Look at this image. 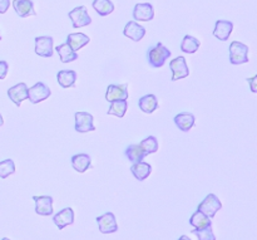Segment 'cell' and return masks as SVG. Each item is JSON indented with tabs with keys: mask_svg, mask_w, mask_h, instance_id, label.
<instances>
[{
	"mask_svg": "<svg viewBox=\"0 0 257 240\" xmlns=\"http://www.w3.org/2000/svg\"><path fill=\"white\" fill-rule=\"evenodd\" d=\"M230 62L232 64H245L248 62V47L243 43L232 42L230 44Z\"/></svg>",
	"mask_w": 257,
	"mask_h": 240,
	"instance_id": "2",
	"label": "cell"
},
{
	"mask_svg": "<svg viewBox=\"0 0 257 240\" xmlns=\"http://www.w3.org/2000/svg\"><path fill=\"white\" fill-rule=\"evenodd\" d=\"M35 53L39 57L50 58L54 54L53 50V38L52 37H37L35 38Z\"/></svg>",
	"mask_w": 257,
	"mask_h": 240,
	"instance_id": "10",
	"label": "cell"
},
{
	"mask_svg": "<svg viewBox=\"0 0 257 240\" xmlns=\"http://www.w3.org/2000/svg\"><path fill=\"white\" fill-rule=\"evenodd\" d=\"M55 50H57V53L59 54L60 60H62L63 63H70L73 62V60L78 59V53L74 52L67 43L58 45Z\"/></svg>",
	"mask_w": 257,
	"mask_h": 240,
	"instance_id": "25",
	"label": "cell"
},
{
	"mask_svg": "<svg viewBox=\"0 0 257 240\" xmlns=\"http://www.w3.org/2000/svg\"><path fill=\"white\" fill-rule=\"evenodd\" d=\"M173 121H175L176 126H177L181 131H183V132H188V131H190L196 123L195 116H193L192 113H186V112L178 113Z\"/></svg>",
	"mask_w": 257,
	"mask_h": 240,
	"instance_id": "19",
	"label": "cell"
},
{
	"mask_svg": "<svg viewBox=\"0 0 257 240\" xmlns=\"http://www.w3.org/2000/svg\"><path fill=\"white\" fill-rule=\"evenodd\" d=\"M8 97L10 98V101H13L14 105H17V107H20L23 101H25L28 98V87L24 82H20L18 85L13 86L8 90Z\"/></svg>",
	"mask_w": 257,
	"mask_h": 240,
	"instance_id": "11",
	"label": "cell"
},
{
	"mask_svg": "<svg viewBox=\"0 0 257 240\" xmlns=\"http://www.w3.org/2000/svg\"><path fill=\"white\" fill-rule=\"evenodd\" d=\"M256 79H257V75H253L252 78H248V79H247V82L250 83L251 91H252L253 93H256V92H257V91H256V87H255V82H256Z\"/></svg>",
	"mask_w": 257,
	"mask_h": 240,
	"instance_id": "35",
	"label": "cell"
},
{
	"mask_svg": "<svg viewBox=\"0 0 257 240\" xmlns=\"http://www.w3.org/2000/svg\"><path fill=\"white\" fill-rule=\"evenodd\" d=\"M93 9L100 17H107L114 12V4L110 0H93Z\"/></svg>",
	"mask_w": 257,
	"mask_h": 240,
	"instance_id": "26",
	"label": "cell"
},
{
	"mask_svg": "<svg viewBox=\"0 0 257 240\" xmlns=\"http://www.w3.org/2000/svg\"><path fill=\"white\" fill-rule=\"evenodd\" d=\"M170 68L172 70V81L182 79V78L188 77V74H190V69H188L185 57H177L171 60Z\"/></svg>",
	"mask_w": 257,
	"mask_h": 240,
	"instance_id": "8",
	"label": "cell"
},
{
	"mask_svg": "<svg viewBox=\"0 0 257 240\" xmlns=\"http://www.w3.org/2000/svg\"><path fill=\"white\" fill-rule=\"evenodd\" d=\"M35 201V213L38 215L49 216L53 214V198L52 196H33Z\"/></svg>",
	"mask_w": 257,
	"mask_h": 240,
	"instance_id": "12",
	"label": "cell"
},
{
	"mask_svg": "<svg viewBox=\"0 0 257 240\" xmlns=\"http://www.w3.org/2000/svg\"><path fill=\"white\" fill-rule=\"evenodd\" d=\"M123 34H124L127 38H130V39L135 40V42H140V40H142L143 38H145L146 29L145 27L138 24L137 22L131 20V22H128L127 25L124 27Z\"/></svg>",
	"mask_w": 257,
	"mask_h": 240,
	"instance_id": "15",
	"label": "cell"
},
{
	"mask_svg": "<svg viewBox=\"0 0 257 240\" xmlns=\"http://www.w3.org/2000/svg\"><path fill=\"white\" fill-rule=\"evenodd\" d=\"M0 40H2V35H0Z\"/></svg>",
	"mask_w": 257,
	"mask_h": 240,
	"instance_id": "39",
	"label": "cell"
},
{
	"mask_svg": "<svg viewBox=\"0 0 257 240\" xmlns=\"http://www.w3.org/2000/svg\"><path fill=\"white\" fill-rule=\"evenodd\" d=\"M15 174V164L12 158H8L0 163V178L7 179L10 175Z\"/></svg>",
	"mask_w": 257,
	"mask_h": 240,
	"instance_id": "31",
	"label": "cell"
},
{
	"mask_svg": "<svg viewBox=\"0 0 257 240\" xmlns=\"http://www.w3.org/2000/svg\"><path fill=\"white\" fill-rule=\"evenodd\" d=\"M131 171H132L133 176L137 179L138 181H145L148 176L152 173V166L147 163H137L133 164L132 168H131Z\"/></svg>",
	"mask_w": 257,
	"mask_h": 240,
	"instance_id": "22",
	"label": "cell"
},
{
	"mask_svg": "<svg viewBox=\"0 0 257 240\" xmlns=\"http://www.w3.org/2000/svg\"><path fill=\"white\" fill-rule=\"evenodd\" d=\"M221 208H222V203L220 201V199H218L215 194H208V195L203 199L202 203L198 205L197 210L205 214V215L208 216L210 219H212L213 216L217 214V211L221 210Z\"/></svg>",
	"mask_w": 257,
	"mask_h": 240,
	"instance_id": "3",
	"label": "cell"
},
{
	"mask_svg": "<svg viewBox=\"0 0 257 240\" xmlns=\"http://www.w3.org/2000/svg\"><path fill=\"white\" fill-rule=\"evenodd\" d=\"M233 30V23L230 20H217L215 25V30H213V35L217 38L218 40H226L230 38L231 33Z\"/></svg>",
	"mask_w": 257,
	"mask_h": 240,
	"instance_id": "17",
	"label": "cell"
},
{
	"mask_svg": "<svg viewBox=\"0 0 257 240\" xmlns=\"http://www.w3.org/2000/svg\"><path fill=\"white\" fill-rule=\"evenodd\" d=\"M50 95H52V91H50V88L43 82H38L37 85H34L33 87L28 88V100H29L33 105L43 102V101H45L47 98H49Z\"/></svg>",
	"mask_w": 257,
	"mask_h": 240,
	"instance_id": "5",
	"label": "cell"
},
{
	"mask_svg": "<svg viewBox=\"0 0 257 240\" xmlns=\"http://www.w3.org/2000/svg\"><path fill=\"white\" fill-rule=\"evenodd\" d=\"M178 240H191L190 238H188V236L187 235H182V236H181V238L180 239H178Z\"/></svg>",
	"mask_w": 257,
	"mask_h": 240,
	"instance_id": "36",
	"label": "cell"
},
{
	"mask_svg": "<svg viewBox=\"0 0 257 240\" xmlns=\"http://www.w3.org/2000/svg\"><path fill=\"white\" fill-rule=\"evenodd\" d=\"M125 156H127L128 160L131 161L132 164H137V163H142L145 160V157L147 155L145 153V151L141 148L140 145H130L124 151Z\"/></svg>",
	"mask_w": 257,
	"mask_h": 240,
	"instance_id": "24",
	"label": "cell"
},
{
	"mask_svg": "<svg viewBox=\"0 0 257 240\" xmlns=\"http://www.w3.org/2000/svg\"><path fill=\"white\" fill-rule=\"evenodd\" d=\"M128 87L127 85H109L105 93V100L107 102L113 101L128 100Z\"/></svg>",
	"mask_w": 257,
	"mask_h": 240,
	"instance_id": "13",
	"label": "cell"
},
{
	"mask_svg": "<svg viewBox=\"0 0 257 240\" xmlns=\"http://www.w3.org/2000/svg\"><path fill=\"white\" fill-rule=\"evenodd\" d=\"M141 146L143 151H145L146 155H151V153H155L158 151V141L155 136H148L147 138L142 141L141 143H138Z\"/></svg>",
	"mask_w": 257,
	"mask_h": 240,
	"instance_id": "30",
	"label": "cell"
},
{
	"mask_svg": "<svg viewBox=\"0 0 257 240\" xmlns=\"http://www.w3.org/2000/svg\"><path fill=\"white\" fill-rule=\"evenodd\" d=\"M133 18L137 22H150L155 18V10L150 3H140L133 8Z\"/></svg>",
	"mask_w": 257,
	"mask_h": 240,
	"instance_id": "9",
	"label": "cell"
},
{
	"mask_svg": "<svg viewBox=\"0 0 257 240\" xmlns=\"http://www.w3.org/2000/svg\"><path fill=\"white\" fill-rule=\"evenodd\" d=\"M2 240H10V239H8V238H3Z\"/></svg>",
	"mask_w": 257,
	"mask_h": 240,
	"instance_id": "38",
	"label": "cell"
},
{
	"mask_svg": "<svg viewBox=\"0 0 257 240\" xmlns=\"http://www.w3.org/2000/svg\"><path fill=\"white\" fill-rule=\"evenodd\" d=\"M200 45L201 42L197 38L192 37V35H185L182 43H181V50L188 53V54H193V53L197 52Z\"/></svg>",
	"mask_w": 257,
	"mask_h": 240,
	"instance_id": "27",
	"label": "cell"
},
{
	"mask_svg": "<svg viewBox=\"0 0 257 240\" xmlns=\"http://www.w3.org/2000/svg\"><path fill=\"white\" fill-rule=\"evenodd\" d=\"M57 79H58V83L60 85V87L63 88L74 87L75 82H77V73L72 69L59 70L57 74Z\"/></svg>",
	"mask_w": 257,
	"mask_h": 240,
	"instance_id": "20",
	"label": "cell"
},
{
	"mask_svg": "<svg viewBox=\"0 0 257 240\" xmlns=\"http://www.w3.org/2000/svg\"><path fill=\"white\" fill-rule=\"evenodd\" d=\"M192 233L197 236L198 240H216V235L212 231V225L201 229H193Z\"/></svg>",
	"mask_w": 257,
	"mask_h": 240,
	"instance_id": "32",
	"label": "cell"
},
{
	"mask_svg": "<svg viewBox=\"0 0 257 240\" xmlns=\"http://www.w3.org/2000/svg\"><path fill=\"white\" fill-rule=\"evenodd\" d=\"M53 221H54V224L58 226L59 230H63L65 226L72 225L74 223V211H73L72 208L63 209V210L58 211L55 214Z\"/></svg>",
	"mask_w": 257,
	"mask_h": 240,
	"instance_id": "14",
	"label": "cell"
},
{
	"mask_svg": "<svg viewBox=\"0 0 257 240\" xmlns=\"http://www.w3.org/2000/svg\"><path fill=\"white\" fill-rule=\"evenodd\" d=\"M190 224L195 229H201V228H205V226L212 225V221H211V219L208 218V216H206L205 214L197 210L193 213L192 216H191Z\"/></svg>",
	"mask_w": 257,
	"mask_h": 240,
	"instance_id": "29",
	"label": "cell"
},
{
	"mask_svg": "<svg viewBox=\"0 0 257 240\" xmlns=\"http://www.w3.org/2000/svg\"><path fill=\"white\" fill-rule=\"evenodd\" d=\"M68 17L72 20L73 28L78 29V28L87 27L92 23V18L88 14V9L84 7V5H80V7L74 8L73 10H70L68 13Z\"/></svg>",
	"mask_w": 257,
	"mask_h": 240,
	"instance_id": "4",
	"label": "cell"
},
{
	"mask_svg": "<svg viewBox=\"0 0 257 240\" xmlns=\"http://www.w3.org/2000/svg\"><path fill=\"white\" fill-rule=\"evenodd\" d=\"M171 57V50L166 48L162 43H157L155 47L148 50V62L153 68H161L165 65L166 60Z\"/></svg>",
	"mask_w": 257,
	"mask_h": 240,
	"instance_id": "1",
	"label": "cell"
},
{
	"mask_svg": "<svg viewBox=\"0 0 257 240\" xmlns=\"http://www.w3.org/2000/svg\"><path fill=\"white\" fill-rule=\"evenodd\" d=\"M128 108V102L127 100H119V101H113L110 102L109 110L107 111V113L109 116H117L118 118L124 117L125 112H127Z\"/></svg>",
	"mask_w": 257,
	"mask_h": 240,
	"instance_id": "28",
	"label": "cell"
},
{
	"mask_svg": "<svg viewBox=\"0 0 257 240\" xmlns=\"http://www.w3.org/2000/svg\"><path fill=\"white\" fill-rule=\"evenodd\" d=\"M72 166L75 171L83 174L92 168V158L87 153H77L72 157Z\"/></svg>",
	"mask_w": 257,
	"mask_h": 240,
	"instance_id": "18",
	"label": "cell"
},
{
	"mask_svg": "<svg viewBox=\"0 0 257 240\" xmlns=\"http://www.w3.org/2000/svg\"><path fill=\"white\" fill-rule=\"evenodd\" d=\"M10 7V0H0V14H5Z\"/></svg>",
	"mask_w": 257,
	"mask_h": 240,
	"instance_id": "34",
	"label": "cell"
},
{
	"mask_svg": "<svg viewBox=\"0 0 257 240\" xmlns=\"http://www.w3.org/2000/svg\"><path fill=\"white\" fill-rule=\"evenodd\" d=\"M138 106H140L141 111L145 113H153L158 108V100L155 95H147L143 96L138 101Z\"/></svg>",
	"mask_w": 257,
	"mask_h": 240,
	"instance_id": "23",
	"label": "cell"
},
{
	"mask_svg": "<svg viewBox=\"0 0 257 240\" xmlns=\"http://www.w3.org/2000/svg\"><path fill=\"white\" fill-rule=\"evenodd\" d=\"M75 131L79 133H87L95 131L94 125H93V116L87 112H77L75 113Z\"/></svg>",
	"mask_w": 257,
	"mask_h": 240,
	"instance_id": "7",
	"label": "cell"
},
{
	"mask_svg": "<svg viewBox=\"0 0 257 240\" xmlns=\"http://www.w3.org/2000/svg\"><path fill=\"white\" fill-rule=\"evenodd\" d=\"M98 226H99V231L103 234H112L118 231V224L115 220L114 214L108 211V213L103 214V215L98 216L95 219Z\"/></svg>",
	"mask_w": 257,
	"mask_h": 240,
	"instance_id": "6",
	"label": "cell"
},
{
	"mask_svg": "<svg viewBox=\"0 0 257 240\" xmlns=\"http://www.w3.org/2000/svg\"><path fill=\"white\" fill-rule=\"evenodd\" d=\"M13 7L20 18L37 15V12L34 10V3L32 0H13Z\"/></svg>",
	"mask_w": 257,
	"mask_h": 240,
	"instance_id": "16",
	"label": "cell"
},
{
	"mask_svg": "<svg viewBox=\"0 0 257 240\" xmlns=\"http://www.w3.org/2000/svg\"><path fill=\"white\" fill-rule=\"evenodd\" d=\"M89 42L90 38L88 37V35L83 34V33H72V34L68 35L67 38V44H69V47L72 48L74 52L79 50L80 48L87 45Z\"/></svg>",
	"mask_w": 257,
	"mask_h": 240,
	"instance_id": "21",
	"label": "cell"
},
{
	"mask_svg": "<svg viewBox=\"0 0 257 240\" xmlns=\"http://www.w3.org/2000/svg\"><path fill=\"white\" fill-rule=\"evenodd\" d=\"M3 125H4V120H3V116L2 113H0V127H2Z\"/></svg>",
	"mask_w": 257,
	"mask_h": 240,
	"instance_id": "37",
	"label": "cell"
},
{
	"mask_svg": "<svg viewBox=\"0 0 257 240\" xmlns=\"http://www.w3.org/2000/svg\"><path fill=\"white\" fill-rule=\"evenodd\" d=\"M8 70H9V65L5 60H0V81L5 79L8 74Z\"/></svg>",
	"mask_w": 257,
	"mask_h": 240,
	"instance_id": "33",
	"label": "cell"
}]
</instances>
